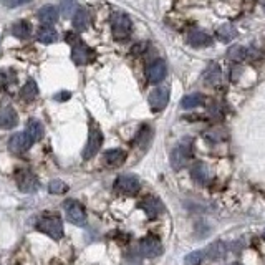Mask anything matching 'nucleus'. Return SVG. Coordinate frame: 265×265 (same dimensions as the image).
<instances>
[{"label": "nucleus", "instance_id": "obj_1", "mask_svg": "<svg viewBox=\"0 0 265 265\" xmlns=\"http://www.w3.org/2000/svg\"><path fill=\"white\" fill-rule=\"evenodd\" d=\"M193 157V139L184 138L176 144V148L171 151V166L174 171H179L189 164Z\"/></svg>", "mask_w": 265, "mask_h": 265}, {"label": "nucleus", "instance_id": "obj_2", "mask_svg": "<svg viewBox=\"0 0 265 265\" xmlns=\"http://www.w3.org/2000/svg\"><path fill=\"white\" fill-rule=\"evenodd\" d=\"M37 229L55 240L63 237V224L55 216H42L37 222Z\"/></svg>", "mask_w": 265, "mask_h": 265}, {"label": "nucleus", "instance_id": "obj_3", "mask_svg": "<svg viewBox=\"0 0 265 265\" xmlns=\"http://www.w3.org/2000/svg\"><path fill=\"white\" fill-rule=\"evenodd\" d=\"M131 20L128 19V15L116 12L111 17V30H113V37L116 40H125L131 33Z\"/></svg>", "mask_w": 265, "mask_h": 265}, {"label": "nucleus", "instance_id": "obj_4", "mask_svg": "<svg viewBox=\"0 0 265 265\" xmlns=\"http://www.w3.org/2000/svg\"><path fill=\"white\" fill-rule=\"evenodd\" d=\"M15 181H17V188L20 189V193L30 194V193H35L38 189V179L35 174L30 172L28 169H22V171L17 172Z\"/></svg>", "mask_w": 265, "mask_h": 265}, {"label": "nucleus", "instance_id": "obj_5", "mask_svg": "<svg viewBox=\"0 0 265 265\" xmlns=\"http://www.w3.org/2000/svg\"><path fill=\"white\" fill-rule=\"evenodd\" d=\"M101 144H103V133L100 131L98 128H92L90 129V134H88V141H86V146L83 149V159H92L100 151Z\"/></svg>", "mask_w": 265, "mask_h": 265}, {"label": "nucleus", "instance_id": "obj_6", "mask_svg": "<svg viewBox=\"0 0 265 265\" xmlns=\"http://www.w3.org/2000/svg\"><path fill=\"white\" fill-rule=\"evenodd\" d=\"M65 212H66V219L75 224V225H83L86 222V211L84 207L76 201H66L65 202Z\"/></svg>", "mask_w": 265, "mask_h": 265}, {"label": "nucleus", "instance_id": "obj_7", "mask_svg": "<svg viewBox=\"0 0 265 265\" xmlns=\"http://www.w3.org/2000/svg\"><path fill=\"white\" fill-rule=\"evenodd\" d=\"M115 188L123 194H136L141 188V183L136 176H133V174H121V176L116 179Z\"/></svg>", "mask_w": 265, "mask_h": 265}, {"label": "nucleus", "instance_id": "obj_8", "mask_svg": "<svg viewBox=\"0 0 265 265\" xmlns=\"http://www.w3.org/2000/svg\"><path fill=\"white\" fill-rule=\"evenodd\" d=\"M149 106L153 108V111H162L169 103V88L167 86H159L154 88L149 93Z\"/></svg>", "mask_w": 265, "mask_h": 265}, {"label": "nucleus", "instance_id": "obj_9", "mask_svg": "<svg viewBox=\"0 0 265 265\" xmlns=\"http://www.w3.org/2000/svg\"><path fill=\"white\" fill-rule=\"evenodd\" d=\"M139 252L144 257H157L162 253V244L161 240L154 235H148L139 242Z\"/></svg>", "mask_w": 265, "mask_h": 265}, {"label": "nucleus", "instance_id": "obj_10", "mask_svg": "<svg viewBox=\"0 0 265 265\" xmlns=\"http://www.w3.org/2000/svg\"><path fill=\"white\" fill-rule=\"evenodd\" d=\"M32 144L33 143H32L30 138H28L25 133H15L9 139V149H10V153H14V154L27 153V151L30 149Z\"/></svg>", "mask_w": 265, "mask_h": 265}, {"label": "nucleus", "instance_id": "obj_11", "mask_svg": "<svg viewBox=\"0 0 265 265\" xmlns=\"http://www.w3.org/2000/svg\"><path fill=\"white\" fill-rule=\"evenodd\" d=\"M166 73H167V66H166V61L164 60H154L153 63L148 66L146 70V76H148V81L149 83H159L166 78Z\"/></svg>", "mask_w": 265, "mask_h": 265}, {"label": "nucleus", "instance_id": "obj_12", "mask_svg": "<svg viewBox=\"0 0 265 265\" xmlns=\"http://www.w3.org/2000/svg\"><path fill=\"white\" fill-rule=\"evenodd\" d=\"M93 58V50L84 43H75L71 50V60L75 65H86Z\"/></svg>", "mask_w": 265, "mask_h": 265}, {"label": "nucleus", "instance_id": "obj_13", "mask_svg": "<svg viewBox=\"0 0 265 265\" xmlns=\"http://www.w3.org/2000/svg\"><path fill=\"white\" fill-rule=\"evenodd\" d=\"M139 207L146 212V216L148 217H157L162 211H164L162 202L157 199V197H153V196H149V197H146V199L141 201Z\"/></svg>", "mask_w": 265, "mask_h": 265}, {"label": "nucleus", "instance_id": "obj_14", "mask_svg": "<svg viewBox=\"0 0 265 265\" xmlns=\"http://www.w3.org/2000/svg\"><path fill=\"white\" fill-rule=\"evenodd\" d=\"M60 12L56 10L53 5H43V7L38 10V20L42 22L43 25H55L58 22Z\"/></svg>", "mask_w": 265, "mask_h": 265}, {"label": "nucleus", "instance_id": "obj_15", "mask_svg": "<svg viewBox=\"0 0 265 265\" xmlns=\"http://www.w3.org/2000/svg\"><path fill=\"white\" fill-rule=\"evenodd\" d=\"M19 125V115L14 108H4L0 111V128L12 129Z\"/></svg>", "mask_w": 265, "mask_h": 265}, {"label": "nucleus", "instance_id": "obj_16", "mask_svg": "<svg viewBox=\"0 0 265 265\" xmlns=\"http://www.w3.org/2000/svg\"><path fill=\"white\" fill-rule=\"evenodd\" d=\"M202 80H204L206 84H219V83H221V80H222L221 66H219L217 63H211L206 68L204 75H202Z\"/></svg>", "mask_w": 265, "mask_h": 265}, {"label": "nucleus", "instance_id": "obj_17", "mask_svg": "<svg viewBox=\"0 0 265 265\" xmlns=\"http://www.w3.org/2000/svg\"><path fill=\"white\" fill-rule=\"evenodd\" d=\"M188 43L191 45V47H209V45L212 43V38L207 35L206 32H202V30H194V32L189 33Z\"/></svg>", "mask_w": 265, "mask_h": 265}, {"label": "nucleus", "instance_id": "obj_18", "mask_svg": "<svg viewBox=\"0 0 265 265\" xmlns=\"http://www.w3.org/2000/svg\"><path fill=\"white\" fill-rule=\"evenodd\" d=\"M25 134L30 138L32 143H37V141H40L43 138V125L38 120H28Z\"/></svg>", "mask_w": 265, "mask_h": 265}, {"label": "nucleus", "instance_id": "obj_19", "mask_svg": "<svg viewBox=\"0 0 265 265\" xmlns=\"http://www.w3.org/2000/svg\"><path fill=\"white\" fill-rule=\"evenodd\" d=\"M73 27L76 32H84L90 27V14L84 9H78L76 14L73 15Z\"/></svg>", "mask_w": 265, "mask_h": 265}, {"label": "nucleus", "instance_id": "obj_20", "mask_svg": "<svg viewBox=\"0 0 265 265\" xmlns=\"http://www.w3.org/2000/svg\"><path fill=\"white\" fill-rule=\"evenodd\" d=\"M191 176L196 183L204 184L209 181V167H207L204 162H196L193 171H191Z\"/></svg>", "mask_w": 265, "mask_h": 265}, {"label": "nucleus", "instance_id": "obj_21", "mask_svg": "<svg viewBox=\"0 0 265 265\" xmlns=\"http://www.w3.org/2000/svg\"><path fill=\"white\" fill-rule=\"evenodd\" d=\"M37 40L43 45L55 43L56 40H58V33H56V30L52 27H42L37 33Z\"/></svg>", "mask_w": 265, "mask_h": 265}, {"label": "nucleus", "instance_id": "obj_22", "mask_svg": "<svg viewBox=\"0 0 265 265\" xmlns=\"http://www.w3.org/2000/svg\"><path fill=\"white\" fill-rule=\"evenodd\" d=\"M105 159L110 166H121L126 159V153L123 149H111L105 154Z\"/></svg>", "mask_w": 265, "mask_h": 265}, {"label": "nucleus", "instance_id": "obj_23", "mask_svg": "<svg viewBox=\"0 0 265 265\" xmlns=\"http://www.w3.org/2000/svg\"><path fill=\"white\" fill-rule=\"evenodd\" d=\"M12 33H14V37L25 40V38L30 37V33H32V25L28 24V22H25V20H20V22H17V24H14Z\"/></svg>", "mask_w": 265, "mask_h": 265}, {"label": "nucleus", "instance_id": "obj_24", "mask_svg": "<svg viewBox=\"0 0 265 265\" xmlns=\"http://www.w3.org/2000/svg\"><path fill=\"white\" fill-rule=\"evenodd\" d=\"M37 95H38V86L33 80H28L20 90V97L25 101H33L37 98Z\"/></svg>", "mask_w": 265, "mask_h": 265}, {"label": "nucleus", "instance_id": "obj_25", "mask_svg": "<svg viewBox=\"0 0 265 265\" xmlns=\"http://www.w3.org/2000/svg\"><path fill=\"white\" fill-rule=\"evenodd\" d=\"M204 103V97H202L201 93H193V95H188V97H184L181 101V106L184 110H194L197 106H201Z\"/></svg>", "mask_w": 265, "mask_h": 265}, {"label": "nucleus", "instance_id": "obj_26", "mask_svg": "<svg viewBox=\"0 0 265 265\" xmlns=\"http://www.w3.org/2000/svg\"><path fill=\"white\" fill-rule=\"evenodd\" d=\"M217 35H219V38H221L224 43H229V42H232L235 37H237V30H235L232 25L225 24V25H222L221 28H219Z\"/></svg>", "mask_w": 265, "mask_h": 265}, {"label": "nucleus", "instance_id": "obj_27", "mask_svg": "<svg viewBox=\"0 0 265 265\" xmlns=\"http://www.w3.org/2000/svg\"><path fill=\"white\" fill-rule=\"evenodd\" d=\"M76 10H78L76 0H61L58 12L63 17H66V19H70V17H73L76 14Z\"/></svg>", "mask_w": 265, "mask_h": 265}, {"label": "nucleus", "instance_id": "obj_28", "mask_svg": "<svg viewBox=\"0 0 265 265\" xmlns=\"http://www.w3.org/2000/svg\"><path fill=\"white\" fill-rule=\"evenodd\" d=\"M225 252H227V249H225V244L224 242H214L212 245H209V249L206 250V253H209L211 258H221L225 255Z\"/></svg>", "mask_w": 265, "mask_h": 265}, {"label": "nucleus", "instance_id": "obj_29", "mask_svg": "<svg viewBox=\"0 0 265 265\" xmlns=\"http://www.w3.org/2000/svg\"><path fill=\"white\" fill-rule=\"evenodd\" d=\"M68 191V186H66L61 179H53V181L48 183V193L50 194H65Z\"/></svg>", "mask_w": 265, "mask_h": 265}, {"label": "nucleus", "instance_id": "obj_30", "mask_svg": "<svg viewBox=\"0 0 265 265\" xmlns=\"http://www.w3.org/2000/svg\"><path fill=\"white\" fill-rule=\"evenodd\" d=\"M227 56L230 60H234V61H240V60H244L247 56V50L242 47V45H234L232 48H229Z\"/></svg>", "mask_w": 265, "mask_h": 265}, {"label": "nucleus", "instance_id": "obj_31", "mask_svg": "<svg viewBox=\"0 0 265 265\" xmlns=\"http://www.w3.org/2000/svg\"><path fill=\"white\" fill-rule=\"evenodd\" d=\"M204 253L202 250H196V252H191L189 255H186V265H201L202 260H204Z\"/></svg>", "mask_w": 265, "mask_h": 265}, {"label": "nucleus", "instance_id": "obj_32", "mask_svg": "<svg viewBox=\"0 0 265 265\" xmlns=\"http://www.w3.org/2000/svg\"><path fill=\"white\" fill-rule=\"evenodd\" d=\"M28 2H32V0H7L5 5H7L9 9H15V7H22V5H25Z\"/></svg>", "mask_w": 265, "mask_h": 265}, {"label": "nucleus", "instance_id": "obj_33", "mask_svg": "<svg viewBox=\"0 0 265 265\" xmlns=\"http://www.w3.org/2000/svg\"><path fill=\"white\" fill-rule=\"evenodd\" d=\"M206 138L211 141H221L224 136H221V129H214V131H209L206 134Z\"/></svg>", "mask_w": 265, "mask_h": 265}, {"label": "nucleus", "instance_id": "obj_34", "mask_svg": "<svg viewBox=\"0 0 265 265\" xmlns=\"http://www.w3.org/2000/svg\"><path fill=\"white\" fill-rule=\"evenodd\" d=\"M71 97V93L68 92H61L58 95H55V100H58V101H65V100H68Z\"/></svg>", "mask_w": 265, "mask_h": 265}, {"label": "nucleus", "instance_id": "obj_35", "mask_svg": "<svg viewBox=\"0 0 265 265\" xmlns=\"http://www.w3.org/2000/svg\"><path fill=\"white\" fill-rule=\"evenodd\" d=\"M66 42H68V43H75L76 42V37L73 35V33H68V35H66Z\"/></svg>", "mask_w": 265, "mask_h": 265}, {"label": "nucleus", "instance_id": "obj_36", "mask_svg": "<svg viewBox=\"0 0 265 265\" xmlns=\"http://www.w3.org/2000/svg\"><path fill=\"white\" fill-rule=\"evenodd\" d=\"M229 265H240V263H237V262H232V263H229Z\"/></svg>", "mask_w": 265, "mask_h": 265}, {"label": "nucleus", "instance_id": "obj_37", "mask_svg": "<svg viewBox=\"0 0 265 265\" xmlns=\"http://www.w3.org/2000/svg\"><path fill=\"white\" fill-rule=\"evenodd\" d=\"M262 237H263V240H265V230H263V234H262Z\"/></svg>", "mask_w": 265, "mask_h": 265}]
</instances>
